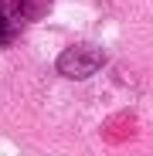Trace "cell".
<instances>
[{
    "instance_id": "2",
    "label": "cell",
    "mask_w": 153,
    "mask_h": 156,
    "mask_svg": "<svg viewBox=\"0 0 153 156\" xmlns=\"http://www.w3.org/2000/svg\"><path fill=\"white\" fill-rule=\"evenodd\" d=\"M20 20H24V10L17 0H0V44H10L17 37Z\"/></svg>"
},
{
    "instance_id": "3",
    "label": "cell",
    "mask_w": 153,
    "mask_h": 156,
    "mask_svg": "<svg viewBox=\"0 0 153 156\" xmlns=\"http://www.w3.org/2000/svg\"><path fill=\"white\" fill-rule=\"evenodd\" d=\"M17 4H20L24 17H31V20H38V17H44L51 10V0H17Z\"/></svg>"
},
{
    "instance_id": "1",
    "label": "cell",
    "mask_w": 153,
    "mask_h": 156,
    "mask_svg": "<svg viewBox=\"0 0 153 156\" xmlns=\"http://www.w3.org/2000/svg\"><path fill=\"white\" fill-rule=\"evenodd\" d=\"M102 65H106V55H102V48H95V44H71V48H65V51H61L58 61H55L58 75L75 78V82L89 78V75H92V71H99Z\"/></svg>"
}]
</instances>
